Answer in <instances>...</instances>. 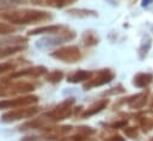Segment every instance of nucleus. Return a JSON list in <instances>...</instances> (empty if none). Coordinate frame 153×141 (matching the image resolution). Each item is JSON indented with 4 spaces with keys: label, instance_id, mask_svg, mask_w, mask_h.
<instances>
[{
    "label": "nucleus",
    "instance_id": "nucleus-1",
    "mask_svg": "<svg viewBox=\"0 0 153 141\" xmlns=\"http://www.w3.org/2000/svg\"><path fill=\"white\" fill-rule=\"evenodd\" d=\"M50 18L51 16L49 13L37 10H0V19L10 24H36Z\"/></svg>",
    "mask_w": 153,
    "mask_h": 141
},
{
    "label": "nucleus",
    "instance_id": "nucleus-2",
    "mask_svg": "<svg viewBox=\"0 0 153 141\" xmlns=\"http://www.w3.org/2000/svg\"><path fill=\"white\" fill-rule=\"evenodd\" d=\"M35 90V86L29 81H0V97H11L16 94H24Z\"/></svg>",
    "mask_w": 153,
    "mask_h": 141
},
{
    "label": "nucleus",
    "instance_id": "nucleus-3",
    "mask_svg": "<svg viewBox=\"0 0 153 141\" xmlns=\"http://www.w3.org/2000/svg\"><path fill=\"white\" fill-rule=\"evenodd\" d=\"M38 112V108L37 106H23V108H17V109H12L5 114L1 115L0 117V122L2 123H12L19 119H24V118H30L32 116H35Z\"/></svg>",
    "mask_w": 153,
    "mask_h": 141
},
{
    "label": "nucleus",
    "instance_id": "nucleus-4",
    "mask_svg": "<svg viewBox=\"0 0 153 141\" xmlns=\"http://www.w3.org/2000/svg\"><path fill=\"white\" fill-rule=\"evenodd\" d=\"M37 102H38V98L36 96H22V97H16L12 99H2L0 100V110L30 106Z\"/></svg>",
    "mask_w": 153,
    "mask_h": 141
},
{
    "label": "nucleus",
    "instance_id": "nucleus-5",
    "mask_svg": "<svg viewBox=\"0 0 153 141\" xmlns=\"http://www.w3.org/2000/svg\"><path fill=\"white\" fill-rule=\"evenodd\" d=\"M47 72V68L43 66H36V67H30V68H24L17 72H12L8 74V76L4 78L2 80H14L19 78H37L43 75Z\"/></svg>",
    "mask_w": 153,
    "mask_h": 141
},
{
    "label": "nucleus",
    "instance_id": "nucleus-6",
    "mask_svg": "<svg viewBox=\"0 0 153 141\" xmlns=\"http://www.w3.org/2000/svg\"><path fill=\"white\" fill-rule=\"evenodd\" d=\"M51 56L66 62H74L80 59V51L76 47H66L51 53Z\"/></svg>",
    "mask_w": 153,
    "mask_h": 141
},
{
    "label": "nucleus",
    "instance_id": "nucleus-7",
    "mask_svg": "<svg viewBox=\"0 0 153 141\" xmlns=\"http://www.w3.org/2000/svg\"><path fill=\"white\" fill-rule=\"evenodd\" d=\"M71 103H72V100H71V102H65V103H62L60 106L55 108V109L51 110L50 112H47L45 116L49 117V118H51V119H55V121L66 118V117L69 116V114H71V108H69Z\"/></svg>",
    "mask_w": 153,
    "mask_h": 141
},
{
    "label": "nucleus",
    "instance_id": "nucleus-8",
    "mask_svg": "<svg viewBox=\"0 0 153 141\" xmlns=\"http://www.w3.org/2000/svg\"><path fill=\"white\" fill-rule=\"evenodd\" d=\"M67 38L69 39L72 37H69V36H66V37H62V36H60V37H43L36 42V47L38 49H48V48H51V47H55V45L63 43V41H66Z\"/></svg>",
    "mask_w": 153,
    "mask_h": 141
},
{
    "label": "nucleus",
    "instance_id": "nucleus-9",
    "mask_svg": "<svg viewBox=\"0 0 153 141\" xmlns=\"http://www.w3.org/2000/svg\"><path fill=\"white\" fill-rule=\"evenodd\" d=\"M61 29V26L59 25H45V26H39V27H36L33 30H30L27 32V36H36V35H39V33H54V32H57L59 30Z\"/></svg>",
    "mask_w": 153,
    "mask_h": 141
},
{
    "label": "nucleus",
    "instance_id": "nucleus-10",
    "mask_svg": "<svg viewBox=\"0 0 153 141\" xmlns=\"http://www.w3.org/2000/svg\"><path fill=\"white\" fill-rule=\"evenodd\" d=\"M35 5H49L54 7H62L74 2L75 0H30Z\"/></svg>",
    "mask_w": 153,
    "mask_h": 141
},
{
    "label": "nucleus",
    "instance_id": "nucleus-11",
    "mask_svg": "<svg viewBox=\"0 0 153 141\" xmlns=\"http://www.w3.org/2000/svg\"><path fill=\"white\" fill-rule=\"evenodd\" d=\"M91 72H85V70H79V72H75L71 75L67 76V80L71 81V82H78V81H82V80H87L90 76H91Z\"/></svg>",
    "mask_w": 153,
    "mask_h": 141
},
{
    "label": "nucleus",
    "instance_id": "nucleus-12",
    "mask_svg": "<svg viewBox=\"0 0 153 141\" xmlns=\"http://www.w3.org/2000/svg\"><path fill=\"white\" fill-rule=\"evenodd\" d=\"M105 104H106V102L105 100H103V102H100V103H98V104H96V105H93L92 108H90V109H87L85 112H84V117H88V116H91V115H94L96 112H99L104 106H105Z\"/></svg>",
    "mask_w": 153,
    "mask_h": 141
},
{
    "label": "nucleus",
    "instance_id": "nucleus-13",
    "mask_svg": "<svg viewBox=\"0 0 153 141\" xmlns=\"http://www.w3.org/2000/svg\"><path fill=\"white\" fill-rule=\"evenodd\" d=\"M26 2H27V0H0V6H5L6 8H8L12 6L24 5Z\"/></svg>",
    "mask_w": 153,
    "mask_h": 141
},
{
    "label": "nucleus",
    "instance_id": "nucleus-14",
    "mask_svg": "<svg viewBox=\"0 0 153 141\" xmlns=\"http://www.w3.org/2000/svg\"><path fill=\"white\" fill-rule=\"evenodd\" d=\"M17 29L11 25L10 23H2L0 22V35H7V33H12L14 32Z\"/></svg>",
    "mask_w": 153,
    "mask_h": 141
},
{
    "label": "nucleus",
    "instance_id": "nucleus-15",
    "mask_svg": "<svg viewBox=\"0 0 153 141\" xmlns=\"http://www.w3.org/2000/svg\"><path fill=\"white\" fill-rule=\"evenodd\" d=\"M62 76H63V73L62 72L54 70V72H51V73H49L47 75V80L50 81V82H57V81H60L62 79Z\"/></svg>",
    "mask_w": 153,
    "mask_h": 141
},
{
    "label": "nucleus",
    "instance_id": "nucleus-16",
    "mask_svg": "<svg viewBox=\"0 0 153 141\" xmlns=\"http://www.w3.org/2000/svg\"><path fill=\"white\" fill-rule=\"evenodd\" d=\"M16 65L11 63V62H0V74L7 73V72H12L14 70Z\"/></svg>",
    "mask_w": 153,
    "mask_h": 141
}]
</instances>
